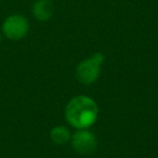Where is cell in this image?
Listing matches in <instances>:
<instances>
[{
  "mask_svg": "<svg viewBox=\"0 0 158 158\" xmlns=\"http://www.w3.org/2000/svg\"><path fill=\"white\" fill-rule=\"evenodd\" d=\"M99 107L91 98L77 95L73 98L65 107L66 120L77 129H88L97 121Z\"/></svg>",
  "mask_w": 158,
  "mask_h": 158,
  "instance_id": "obj_1",
  "label": "cell"
},
{
  "mask_svg": "<svg viewBox=\"0 0 158 158\" xmlns=\"http://www.w3.org/2000/svg\"><path fill=\"white\" fill-rule=\"evenodd\" d=\"M72 146L75 152L81 155L92 154L98 147L97 136L87 129H79L70 138Z\"/></svg>",
  "mask_w": 158,
  "mask_h": 158,
  "instance_id": "obj_4",
  "label": "cell"
},
{
  "mask_svg": "<svg viewBox=\"0 0 158 158\" xmlns=\"http://www.w3.org/2000/svg\"><path fill=\"white\" fill-rule=\"evenodd\" d=\"M50 136H51V140L55 144H59V145L66 144L70 140V138H72L69 130L66 127H64V126H57V127L53 128L50 132Z\"/></svg>",
  "mask_w": 158,
  "mask_h": 158,
  "instance_id": "obj_6",
  "label": "cell"
},
{
  "mask_svg": "<svg viewBox=\"0 0 158 158\" xmlns=\"http://www.w3.org/2000/svg\"><path fill=\"white\" fill-rule=\"evenodd\" d=\"M0 42H1V33H0Z\"/></svg>",
  "mask_w": 158,
  "mask_h": 158,
  "instance_id": "obj_7",
  "label": "cell"
},
{
  "mask_svg": "<svg viewBox=\"0 0 158 158\" xmlns=\"http://www.w3.org/2000/svg\"><path fill=\"white\" fill-rule=\"evenodd\" d=\"M31 13L36 20L47 22L53 16L54 6L51 0H36L31 7Z\"/></svg>",
  "mask_w": 158,
  "mask_h": 158,
  "instance_id": "obj_5",
  "label": "cell"
},
{
  "mask_svg": "<svg viewBox=\"0 0 158 158\" xmlns=\"http://www.w3.org/2000/svg\"><path fill=\"white\" fill-rule=\"evenodd\" d=\"M105 56L103 53L97 52L90 57L84 60L76 68V77L84 85H91L99 79L101 74V66Z\"/></svg>",
  "mask_w": 158,
  "mask_h": 158,
  "instance_id": "obj_2",
  "label": "cell"
},
{
  "mask_svg": "<svg viewBox=\"0 0 158 158\" xmlns=\"http://www.w3.org/2000/svg\"><path fill=\"white\" fill-rule=\"evenodd\" d=\"M29 31V22L24 15L12 14L9 15L2 24V33L10 40H21Z\"/></svg>",
  "mask_w": 158,
  "mask_h": 158,
  "instance_id": "obj_3",
  "label": "cell"
}]
</instances>
